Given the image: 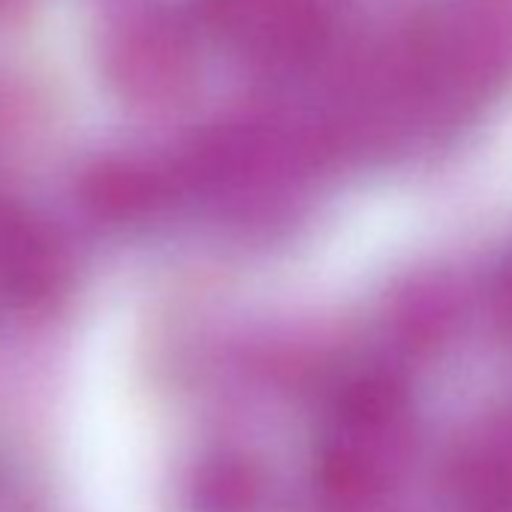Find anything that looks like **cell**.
I'll use <instances>...</instances> for the list:
<instances>
[{"mask_svg":"<svg viewBox=\"0 0 512 512\" xmlns=\"http://www.w3.org/2000/svg\"><path fill=\"white\" fill-rule=\"evenodd\" d=\"M25 4V0H0V13H13Z\"/></svg>","mask_w":512,"mask_h":512,"instance_id":"obj_1","label":"cell"}]
</instances>
